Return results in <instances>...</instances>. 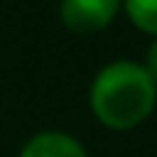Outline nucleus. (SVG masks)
I'll return each mask as SVG.
<instances>
[{"label":"nucleus","mask_w":157,"mask_h":157,"mask_svg":"<svg viewBox=\"0 0 157 157\" xmlns=\"http://www.w3.org/2000/svg\"><path fill=\"white\" fill-rule=\"evenodd\" d=\"M88 105L102 127L127 132L155 113L157 83L149 77L144 63L113 61L97 72L88 91Z\"/></svg>","instance_id":"nucleus-1"},{"label":"nucleus","mask_w":157,"mask_h":157,"mask_svg":"<svg viewBox=\"0 0 157 157\" xmlns=\"http://www.w3.org/2000/svg\"><path fill=\"white\" fill-rule=\"evenodd\" d=\"M121 0H61V22L77 36L105 30L119 14Z\"/></svg>","instance_id":"nucleus-2"},{"label":"nucleus","mask_w":157,"mask_h":157,"mask_svg":"<svg viewBox=\"0 0 157 157\" xmlns=\"http://www.w3.org/2000/svg\"><path fill=\"white\" fill-rule=\"evenodd\" d=\"M19 157H88V152L69 132L44 130L25 141V146L19 149Z\"/></svg>","instance_id":"nucleus-3"},{"label":"nucleus","mask_w":157,"mask_h":157,"mask_svg":"<svg viewBox=\"0 0 157 157\" xmlns=\"http://www.w3.org/2000/svg\"><path fill=\"white\" fill-rule=\"evenodd\" d=\"M144 69L149 72V77L157 83V39L149 44V50H146V63H144Z\"/></svg>","instance_id":"nucleus-5"},{"label":"nucleus","mask_w":157,"mask_h":157,"mask_svg":"<svg viewBox=\"0 0 157 157\" xmlns=\"http://www.w3.org/2000/svg\"><path fill=\"white\" fill-rule=\"evenodd\" d=\"M121 6L138 30L157 39V0H121Z\"/></svg>","instance_id":"nucleus-4"}]
</instances>
